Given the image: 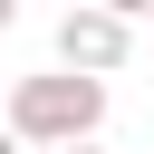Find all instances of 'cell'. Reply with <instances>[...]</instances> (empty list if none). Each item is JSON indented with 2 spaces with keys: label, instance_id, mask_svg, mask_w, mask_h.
<instances>
[{
  "label": "cell",
  "instance_id": "1",
  "mask_svg": "<svg viewBox=\"0 0 154 154\" xmlns=\"http://www.w3.org/2000/svg\"><path fill=\"white\" fill-rule=\"evenodd\" d=\"M96 125H106V87H96V77H67V67L19 77V87H10V116H0V135H10L19 154H29V144H48V154L96 144Z\"/></svg>",
  "mask_w": 154,
  "mask_h": 154
},
{
  "label": "cell",
  "instance_id": "2",
  "mask_svg": "<svg viewBox=\"0 0 154 154\" xmlns=\"http://www.w3.org/2000/svg\"><path fill=\"white\" fill-rule=\"evenodd\" d=\"M125 58H135V19H116L106 0H87V10L58 19V67H67V77H96V87H106Z\"/></svg>",
  "mask_w": 154,
  "mask_h": 154
},
{
  "label": "cell",
  "instance_id": "3",
  "mask_svg": "<svg viewBox=\"0 0 154 154\" xmlns=\"http://www.w3.org/2000/svg\"><path fill=\"white\" fill-rule=\"evenodd\" d=\"M10 19H19V10H10V0H0V38H10Z\"/></svg>",
  "mask_w": 154,
  "mask_h": 154
},
{
  "label": "cell",
  "instance_id": "4",
  "mask_svg": "<svg viewBox=\"0 0 154 154\" xmlns=\"http://www.w3.org/2000/svg\"><path fill=\"white\" fill-rule=\"evenodd\" d=\"M0 154H19V144H10V135H0Z\"/></svg>",
  "mask_w": 154,
  "mask_h": 154
},
{
  "label": "cell",
  "instance_id": "5",
  "mask_svg": "<svg viewBox=\"0 0 154 154\" xmlns=\"http://www.w3.org/2000/svg\"><path fill=\"white\" fill-rule=\"evenodd\" d=\"M67 154H96V144H67Z\"/></svg>",
  "mask_w": 154,
  "mask_h": 154
}]
</instances>
